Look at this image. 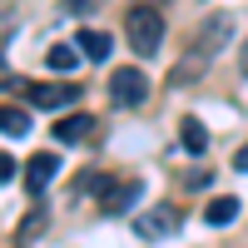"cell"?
Listing matches in <instances>:
<instances>
[{"instance_id": "8", "label": "cell", "mask_w": 248, "mask_h": 248, "mask_svg": "<svg viewBox=\"0 0 248 248\" xmlns=\"http://www.w3.org/2000/svg\"><path fill=\"white\" fill-rule=\"evenodd\" d=\"M144 194V184H119V189H105V214H124V209H134Z\"/></svg>"}, {"instance_id": "5", "label": "cell", "mask_w": 248, "mask_h": 248, "mask_svg": "<svg viewBox=\"0 0 248 248\" xmlns=\"http://www.w3.org/2000/svg\"><path fill=\"white\" fill-rule=\"evenodd\" d=\"M25 94H30V105H40V109H60V105H79V85H25Z\"/></svg>"}, {"instance_id": "9", "label": "cell", "mask_w": 248, "mask_h": 248, "mask_svg": "<svg viewBox=\"0 0 248 248\" xmlns=\"http://www.w3.org/2000/svg\"><path fill=\"white\" fill-rule=\"evenodd\" d=\"M109 35L105 30H79V55H85V60H94V65H99V60H109Z\"/></svg>"}, {"instance_id": "3", "label": "cell", "mask_w": 248, "mask_h": 248, "mask_svg": "<svg viewBox=\"0 0 248 248\" xmlns=\"http://www.w3.org/2000/svg\"><path fill=\"white\" fill-rule=\"evenodd\" d=\"M109 94H114V105L134 109V105H144V94H149V79H144L139 65H119V70L109 75Z\"/></svg>"}, {"instance_id": "6", "label": "cell", "mask_w": 248, "mask_h": 248, "mask_svg": "<svg viewBox=\"0 0 248 248\" xmlns=\"http://www.w3.org/2000/svg\"><path fill=\"white\" fill-rule=\"evenodd\" d=\"M55 174H60V154H35V159L25 164V189H30V194H40Z\"/></svg>"}, {"instance_id": "13", "label": "cell", "mask_w": 248, "mask_h": 248, "mask_svg": "<svg viewBox=\"0 0 248 248\" xmlns=\"http://www.w3.org/2000/svg\"><path fill=\"white\" fill-rule=\"evenodd\" d=\"M45 65H50L55 75H70V70L79 65V50H75V45H50V55H45Z\"/></svg>"}, {"instance_id": "11", "label": "cell", "mask_w": 248, "mask_h": 248, "mask_svg": "<svg viewBox=\"0 0 248 248\" xmlns=\"http://www.w3.org/2000/svg\"><path fill=\"white\" fill-rule=\"evenodd\" d=\"M238 218V199H209V209H203V223H214V229H229Z\"/></svg>"}, {"instance_id": "15", "label": "cell", "mask_w": 248, "mask_h": 248, "mask_svg": "<svg viewBox=\"0 0 248 248\" xmlns=\"http://www.w3.org/2000/svg\"><path fill=\"white\" fill-rule=\"evenodd\" d=\"M233 169H238V174H248V144H243V149L233 154Z\"/></svg>"}, {"instance_id": "16", "label": "cell", "mask_w": 248, "mask_h": 248, "mask_svg": "<svg viewBox=\"0 0 248 248\" xmlns=\"http://www.w3.org/2000/svg\"><path fill=\"white\" fill-rule=\"evenodd\" d=\"M94 0H65V10H90Z\"/></svg>"}, {"instance_id": "4", "label": "cell", "mask_w": 248, "mask_h": 248, "mask_svg": "<svg viewBox=\"0 0 248 248\" xmlns=\"http://www.w3.org/2000/svg\"><path fill=\"white\" fill-rule=\"evenodd\" d=\"M139 238H174V229H179V209L174 203H159V209H149V214H139Z\"/></svg>"}, {"instance_id": "2", "label": "cell", "mask_w": 248, "mask_h": 248, "mask_svg": "<svg viewBox=\"0 0 248 248\" xmlns=\"http://www.w3.org/2000/svg\"><path fill=\"white\" fill-rule=\"evenodd\" d=\"M124 40H129L134 55H159V45H164V15L154 5H134L129 15H124Z\"/></svg>"}, {"instance_id": "12", "label": "cell", "mask_w": 248, "mask_h": 248, "mask_svg": "<svg viewBox=\"0 0 248 248\" xmlns=\"http://www.w3.org/2000/svg\"><path fill=\"white\" fill-rule=\"evenodd\" d=\"M0 134H10V139L30 134V114H25V109H15V105H0Z\"/></svg>"}, {"instance_id": "1", "label": "cell", "mask_w": 248, "mask_h": 248, "mask_svg": "<svg viewBox=\"0 0 248 248\" xmlns=\"http://www.w3.org/2000/svg\"><path fill=\"white\" fill-rule=\"evenodd\" d=\"M229 40H233V15H214L209 25H203V40H199L189 55H184V65L174 70V85H184V79L203 75V70H209V60H214L223 45H229Z\"/></svg>"}, {"instance_id": "14", "label": "cell", "mask_w": 248, "mask_h": 248, "mask_svg": "<svg viewBox=\"0 0 248 248\" xmlns=\"http://www.w3.org/2000/svg\"><path fill=\"white\" fill-rule=\"evenodd\" d=\"M10 179H15V159L0 149V184H10Z\"/></svg>"}, {"instance_id": "7", "label": "cell", "mask_w": 248, "mask_h": 248, "mask_svg": "<svg viewBox=\"0 0 248 248\" xmlns=\"http://www.w3.org/2000/svg\"><path fill=\"white\" fill-rule=\"evenodd\" d=\"M90 134H94V119L90 114H65V119L55 124V139L60 144H79V139H90Z\"/></svg>"}, {"instance_id": "10", "label": "cell", "mask_w": 248, "mask_h": 248, "mask_svg": "<svg viewBox=\"0 0 248 248\" xmlns=\"http://www.w3.org/2000/svg\"><path fill=\"white\" fill-rule=\"evenodd\" d=\"M179 139H184V149H189V154H203V149H209V129H203V124H199L194 114H184V124H179Z\"/></svg>"}]
</instances>
